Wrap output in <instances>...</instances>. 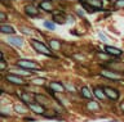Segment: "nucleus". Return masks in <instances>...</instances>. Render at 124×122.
<instances>
[{"instance_id":"29","label":"nucleus","mask_w":124,"mask_h":122,"mask_svg":"<svg viewBox=\"0 0 124 122\" xmlns=\"http://www.w3.org/2000/svg\"><path fill=\"white\" fill-rule=\"evenodd\" d=\"M65 86L67 87V89H70V91H74V86H72V85H69V83H65Z\"/></svg>"},{"instance_id":"4","label":"nucleus","mask_w":124,"mask_h":122,"mask_svg":"<svg viewBox=\"0 0 124 122\" xmlns=\"http://www.w3.org/2000/svg\"><path fill=\"white\" fill-rule=\"evenodd\" d=\"M5 80L8 82H10V83H14V85H25V81H23V78L22 77H19V76L17 75H7L5 76Z\"/></svg>"},{"instance_id":"25","label":"nucleus","mask_w":124,"mask_h":122,"mask_svg":"<svg viewBox=\"0 0 124 122\" xmlns=\"http://www.w3.org/2000/svg\"><path fill=\"white\" fill-rule=\"evenodd\" d=\"M5 67H7V64H5V59H1V63H0V70L4 71V70H5Z\"/></svg>"},{"instance_id":"1","label":"nucleus","mask_w":124,"mask_h":122,"mask_svg":"<svg viewBox=\"0 0 124 122\" xmlns=\"http://www.w3.org/2000/svg\"><path fill=\"white\" fill-rule=\"evenodd\" d=\"M31 44H32L34 49H35L38 53H41V54H44V55H52L50 49L46 46V45H44L43 43H40V41H38V40H31Z\"/></svg>"},{"instance_id":"31","label":"nucleus","mask_w":124,"mask_h":122,"mask_svg":"<svg viewBox=\"0 0 124 122\" xmlns=\"http://www.w3.org/2000/svg\"><path fill=\"white\" fill-rule=\"evenodd\" d=\"M22 31H23V32H25V33H31V31H30V30H26V28H23V30H22Z\"/></svg>"},{"instance_id":"20","label":"nucleus","mask_w":124,"mask_h":122,"mask_svg":"<svg viewBox=\"0 0 124 122\" xmlns=\"http://www.w3.org/2000/svg\"><path fill=\"white\" fill-rule=\"evenodd\" d=\"M89 4H91L93 8H97L100 10H102L101 8H102V1H96V0H92V1H89Z\"/></svg>"},{"instance_id":"30","label":"nucleus","mask_w":124,"mask_h":122,"mask_svg":"<svg viewBox=\"0 0 124 122\" xmlns=\"http://www.w3.org/2000/svg\"><path fill=\"white\" fill-rule=\"evenodd\" d=\"M0 19H1V21H4V19H5V14H4V13H1V14H0Z\"/></svg>"},{"instance_id":"32","label":"nucleus","mask_w":124,"mask_h":122,"mask_svg":"<svg viewBox=\"0 0 124 122\" xmlns=\"http://www.w3.org/2000/svg\"><path fill=\"white\" fill-rule=\"evenodd\" d=\"M26 121H30V122H34L35 120H34V118H31V117H27V118H26Z\"/></svg>"},{"instance_id":"18","label":"nucleus","mask_w":124,"mask_h":122,"mask_svg":"<svg viewBox=\"0 0 124 122\" xmlns=\"http://www.w3.org/2000/svg\"><path fill=\"white\" fill-rule=\"evenodd\" d=\"M35 99L38 100V103L40 102V105H41V104H46V103L49 102V100H48V98H45L44 95H41V94H39V95L36 94V95H35Z\"/></svg>"},{"instance_id":"33","label":"nucleus","mask_w":124,"mask_h":122,"mask_svg":"<svg viewBox=\"0 0 124 122\" xmlns=\"http://www.w3.org/2000/svg\"><path fill=\"white\" fill-rule=\"evenodd\" d=\"M120 109L124 110V103H122V105H120Z\"/></svg>"},{"instance_id":"15","label":"nucleus","mask_w":124,"mask_h":122,"mask_svg":"<svg viewBox=\"0 0 124 122\" xmlns=\"http://www.w3.org/2000/svg\"><path fill=\"white\" fill-rule=\"evenodd\" d=\"M80 4H81V6H83V8H84L85 10H87L88 13H94L96 10H97V9H94V8H93V6H92L91 4H89L88 1H81Z\"/></svg>"},{"instance_id":"10","label":"nucleus","mask_w":124,"mask_h":122,"mask_svg":"<svg viewBox=\"0 0 124 122\" xmlns=\"http://www.w3.org/2000/svg\"><path fill=\"white\" fill-rule=\"evenodd\" d=\"M87 108L89 110H92V112H97V110H100V104L94 100H89L87 104Z\"/></svg>"},{"instance_id":"16","label":"nucleus","mask_w":124,"mask_h":122,"mask_svg":"<svg viewBox=\"0 0 124 122\" xmlns=\"http://www.w3.org/2000/svg\"><path fill=\"white\" fill-rule=\"evenodd\" d=\"M49 46H50V49L52 50H60V41H57V40H54V39H52V40H49Z\"/></svg>"},{"instance_id":"2","label":"nucleus","mask_w":124,"mask_h":122,"mask_svg":"<svg viewBox=\"0 0 124 122\" xmlns=\"http://www.w3.org/2000/svg\"><path fill=\"white\" fill-rule=\"evenodd\" d=\"M17 66L18 67H22L25 68V70H31V71H36L39 66L35 62H32V60H26V59H21L17 62Z\"/></svg>"},{"instance_id":"28","label":"nucleus","mask_w":124,"mask_h":122,"mask_svg":"<svg viewBox=\"0 0 124 122\" xmlns=\"http://www.w3.org/2000/svg\"><path fill=\"white\" fill-rule=\"evenodd\" d=\"M76 13H78V16H80V17H84V12L81 9H78L76 10Z\"/></svg>"},{"instance_id":"6","label":"nucleus","mask_w":124,"mask_h":122,"mask_svg":"<svg viewBox=\"0 0 124 122\" xmlns=\"http://www.w3.org/2000/svg\"><path fill=\"white\" fill-rule=\"evenodd\" d=\"M48 89H50L52 91H57V93H62V91H65V85L60 82H56V81H52V82H49Z\"/></svg>"},{"instance_id":"8","label":"nucleus","mask_w":124,"mask_h":122,"mask_svg":"<svg viewBox=\"0 0 124 122\" xmlns=\"http://www.w3.org/2000/svg\"><path fill=\"white\" fill-rule=\"evenodd\" d=\"M27 104H29V108L35 113H38V114H44L45 113L44 107L40 105V104H34V103H27Z\"/></svg>"},{"instance_id":"26","label":"nucleus","mask_w":124,"mask_h":122,"mask_svg":"<svg viewBox=\"0 0 124 122\" xmlns=\"http://www.w3.org/2000/svg\"><path fill=\"white\" fill-rule=\"evenodd\" d=\"M98 36H100V39L102 40V41H107V37L105 36V35H103L102 32H98Z\"/></svg>"},{"instance_id":"21","label":"nucleus","mask_w":124,"mask_h":122,"mask_svg":"<svg viewBox=\"0 0 124 122\" xmlns=\"http://www.w3.org/2000/svg\"><path fill=\"white\" fill-rule=\"evenodd\" d=\"M44 27L50 30V31H53V30L56 28V26H54V22H52V21H45L44 22Z\"/></svg>"},{"instance_id":"9","label":"nucleus","mask_w":124,"mask_h":122,"mask_svg":"<svg viewBox=\"0 0 124 122\" xmlns=\"http://www.w3.org/2000/svg\"><path fill=\"white\" fill-rule=\"evenodd\" d=\"M8 43L9 44H12V45H14V46H22L23 45V41H22V39L21 37H8Z\"/></svg>"},{"instance_id":"5","label":"nucleus","mask_w":124,"mask_h":122,"mask_svg":"<svg viewBox=\"0 0 124 122\" xmlns=\"http://www.w3.org/2000/svg\"><path fill=\"white\" fill-rule=\"evenodd\" d=\"M25 12H26V14L29 17H38V14H39V9L36 8L35 5H32V4H29V5H26L25 6Z\"/></svg>"},{"instance_id":"11","label":"nucleus","mask_w":124,"mask_h":122,"mask_svg":"<svg viewBox=\"0 0 124 122\" xmlns=\"http://www.w3.org/2000/svg\"><path fill=\"white\" fill-rule=\"evenodd\" d=\"M80 93H81V95H83V96H84L85 99H89V100H92V99H93V94L91 93V90H89L87 86L81 87Z\"/></svg>"},{"instance_id":"27","label":"nucleus","mask_w":124,"mask_h":122,"mask_svg":"<svg viewBox=\"0 0 124 122\" xmlns=\"http://www.w3.org/2000/svg\"><path fill=\"white\" fill-rule=\"evenodd\" d=\"M115 5L118 6V8H120V6H124V1H116Z\"/></svg>"},{"instance_id":"14","label":"nucleus","mask_w":124,"mask_h":122,"mask_svg":"<svg viewBox=\"0 0 124 122\" xmlns=\"http://www.w3.org/2000/svg\"><path fill=\"white\" fill-rule=\"evenodd\" d=\"M101 75L105 76V77H107V78H114V80H118V78H119V75H118V73L108 72V71H106V70H103L102 72H101Z\"/></svg>"},{"instance_id":"7","label":"nucleus","mask_w":124,"mask_h":122,"mask_svg":"<svg viewBox=\"0 0 124 122\" xmlns=\"http://www.w3.org/2000/svg\"><path fill=\"white\" fill-rule=\"evenodd\" d=\"M103 50L107 53V54L110 55H114V57H119L122 54V49H118L115 46H111V45H106V46L103 48Z\"/></svg>"},{"instance_id":"13","label":"nucleus","mask_w":124,"mask_h":122,"mask_svg":"<svg viewBox=\"0 0 124 122\" xmlns=\"http://www.w3.org/2000/svg\"><path fill=\"white\" fill-rule=\"evenodd\" d=\"M93 93H94V95H96V96L100 99V100H105V99H106V95H105L103 90H101L100 87H94Z\"/></svg>"},{"instance_id":"17","label":"nucleus","mask_w":124,"mask_h":122,"mask_svg":"<svg viewBox=\"0 0 124 122\" xmlns=\"http://www.w3.org/2000/svg\"><path fill=\"white\" fill-rule=\"evenodd\" d=\"M40 8L46 10V12H50V10L53 9L52 8V3H49V1H41L40 3Z\"/></svg>"},{"instance_id":"23","label":"nucleus","mask_w":124,"mask_h":122,"mask_svg":"<svg viewBox=\"0 0 124 122\" xmlns=\"http://www.w3.org/2000/svg\"><path fill=\"white\" fill-rule=\"evenodd\" d=\"M34 83H39V85H43L44 83V78H35Z\"/></svg>"},{"instance_id":"12","label":"nucleus","mask_w":124,"mask_h":122,"mask_svg":"<svg viewBox=\"0 0 124 122\" xmlns=\"http://www.w3.org/2000/svg\"><path fill=\"white\" fill-rule=\"evenodd\" d=\"M0 31H1V33H14L16 30L12 27V26H8V25H1V27H0Z\"/></svg>"},{"instance_id":"19","label":"nucleus","mask_w":124,"mask_h":122,"mask_svg":"<svg viewBox=\"0 0 124 122\" xmlns=\"http://www.w3.org/2000/svg\"><path fill=\"white\" fill-rule=\"evenodd\" d=\"M53 22H56V23H60V25H63V23H65L63 16H57V14H54V16H53Z\"/></svg>"},{"instance_id":"3","label":"nucleus","mask_w":124,"mask_h":122,"mask_svg":"<svg viewBox=\"0 0 124 122\" xmlns=\"http://www.w3.org/2000/svg\"><path fill=\"white\" fill-rule=\"evenodd\" d=\"M103 93H105V95H106V98L111 99V100H118L119 96H120L119 91L116 89H112V87H105Z\"/></svg>"},{"instance_id":"24","label":"nucleus","mask_w":124,"mask_h":122,"mask_svg":"<svg viewBox=\"0 0 124 122\" xmlns=\"http://www.w3.org/2000/svg\"><path fill=\"white\" fill-rule=\"evenodd\" d=\"M21 98H22V100H25V102H27V103L30 102V96H29L27 94H22V95H21Z\"/></svg>"},{"instance_id":"22","label":"nucleus","mask_w":124,"mask_h":122,"mask_svg":"<svg viewBox=\"0 0 124 122\" xmlns=\"http://www.w3.org/2000/svg\"><path fill=\"white\" fill-rule=\"evenodd\" d=\"M14 110L17 113H25L26 112V108H25V107H22L21 104H16L14 105Z\"/></svg>"}]
</instances>
